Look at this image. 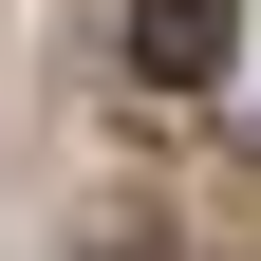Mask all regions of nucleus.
<instances>
[{
  "instance_id": "f257e3e1",
  "label": "nucleus",
  "mask_w": 261,
  "mask_h": 261,
  "mask_svg": "<svg viewBox=\"0 0 261 261\" xmlns=\"http://www.w3.org/2000/svg\"><path fill=\"white\" fill-rule=\"evenodd\" d=\"M130 75L149 93H205L224 75V0H130Z\"/></svg>"
}]
</instances>
